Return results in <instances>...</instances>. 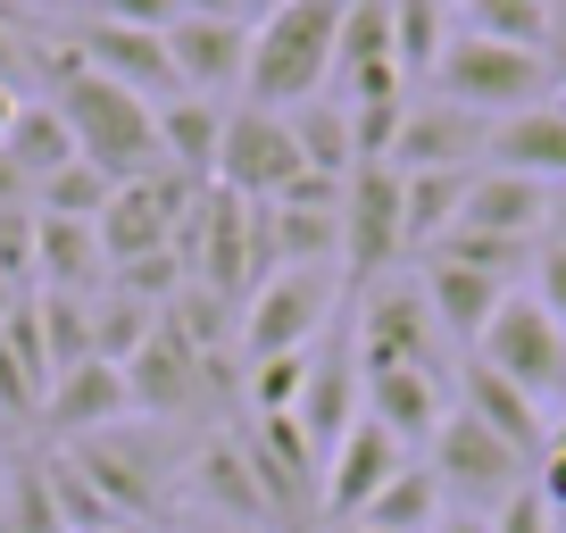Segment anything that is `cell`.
Instances as JSON below:
<instances>
[{"label":"cell","instance_id":"cell-10","mask_svg":"<svg viewBox=\"0 0 566 533\" xmlns=\"http://www.w3.org/2000/svg\"><path fill=\"white\" fill-rule=\"evenodd\" d=\"M483 150H492V125L424 92V101L400 108V134H391L384 167H400V176H475Z\"/></svg>","mask_w":566,"mask_h":533},{"label":"cell","instance_id":"cell-32","mask_svg":"<svg viewBox=\"0 0 566 533\" xmlns=\"http://www.w3.org/2000/svg\"><path fill=\"white\" fill-rule=\"evenodd\" d=\"M450 51V9L442 0H391V59H400L408 84H433Z\"/></svg>","mask_w":566,"mask_h":533},{"label":"cell","instance_id":"cell-20","mask_svg":"<svg viewBox=\"0 0 566 533\" xmlns=\"http://www.w3.org/2000/svg\"><path fill=\"white\" fill-rule=\"evenodd\" d=\"M367 384V417L391 433L400 450H433V433H442L450 400H442V375H417V367H384V375H358Z\"/></svg>","mask_w":566,"mask_h":533},{"label":"cell","instance_id":"cell-38","mask_svg":"<svg viewBox=\"0 0 566 533\" xmlns=\"http://www.w3.org/2000/svg\"><path fill=\"white\" fill-rule=\"evenodd\" d=\"M525 284H533V301L549 309V325L566 334V250H558V242L533 250V275H525Z\"/></svg>","mask_w":566,"mask_h":533},{"label":"cell","instance_id":"cell-8","mask_svg":"<svg viewBox=\"0 0 566 533\" xmlns=\"http://www.w3.org/2000/svg\"><path fill=\"white\" fill-rule=\"evenodd\" d=\"M400 259H408L400 167L367 159V167H350V184H342V284L367 292V284H384Z\"/></svg>","mask_w":566,"mask_h":533},{"label":"cell","instance_id":"cell-47","mask_svg":"<svg viewBox=\"0 0 566 533\" xmlns=\"http://www.w3.org/2000/svg\"><path fill=\"white\" fill-rule=\"evenodd\" d=\"M9 9H42V0H9Z\"/></svg>","mask_w":566,"mask_h":533},{"label":"cell","instance_id":"cell-6","mask_svg":"<svg viewBox=\"0 0 566 533\" xmlns=\"http://www.w3.org/2000/svg\"><path fill=\"white\" fill-rule=\"evenodd\" d=\"M475 358L492 375H509L542 417H566V334L549 325V309L533 301V292H509V301H500V317L483 325Z\"/></svg>","mask_w":566,"mask_h":533},{"label":"cell","instance_id":"cell-4","mask_svg":"<svg viewBox=\"0 0 566 533\" xmlns=\"http://www.w3.org/2000/svg\"><path fill=\"white\" fill-rule=\"evenodd\" d=\"M350 301H358V325H350L358 375H384V367L442 375V367H450V334H442V317L424 309V284H417V275H384V284L350 292ZM442 384H450V375H442Z\"/></svg>","mask_w":566,"mask_h":533},{"label":"cell","instance_id":"cell-46","mask_svg":"<svg viewBox=\"0 0 566 533\" xmlns=\"http://www.w3.org/2000/svg\"><path fill=\"white\" fill-rule=\"evenodd\" d=\"M18 301H25V292L9 284V275H0V325H9V309H18Z\"/></svg>","mask_w":566,"mask_h":533},{"label":"cell","instance_id":"cell-5","mask_svg":"<svg viewBox=\"0 0 566 533\" xmlns=\"http://www.w3.org/2000/svg\"><path fill=\"white\" fill-rule=\"evenodd\" d=\"M334 266H275L259 292L242 301V367H259V358H283V351H317L325 334H334Z\"/></svg>","mask_w":566,"mask_h":533},{"label":"cell","instance_id":"cell-49","mask_svg":"<svg viewBox=\"0 0 566 533\" xmlns=\"http://www.w3.org/2000/svg\"><path fill=\"white\" fill-rule=\"evenodd\" d=\"M334 533H367V525H334Z\"/></svg>","mask_w":566,"mask_h":533},{"label":"cell","instance_id":"cell-43","mask_svg":"<svg viewBox=\"0 0 566 533\" xmlns=\"http://www.w3.org/2000/svg\"><path fill=\"white\" fill-rule=\"evenodd\" d=\"M184 18H242V0H184Z\"/></svg>","mask_w":566,"mask_h":533},{"label":"cell","instance_id":"cell-25","mask_svg":"<svg viewBox=\"0 0 566 533\" xmlns=\"http://www.w3.org/2000/svg\"><path fill=\"white\" fill-rule=\"evenodd\" d=\"M483 159L509 167V176H533V184H566V108L542 101V108H525V117H500Z\"/></svg>","mask_w":566,"mask_h":533},{"label":"cell","instance_id":"cell-28","mask_svg":"<svg viewBox=\"0 0 566 533\" xmlns=\"http://www.w3.org/2000/svg\"><path fill=\"white\" fill-rule=\"evenodd\" d=\"M283 125H292V143H301L308 176L350 184V167H358V125H350V108H342L334 92H317V101H301V108H283Z\"/></svg>","mask_w":566,"mask_h":533},{"label":"cell","instance_id":"cell-24","mask_svg":"<svg viewBox=\"0 0 566 533\" xmlns=\"http://www.w3.org/2000/svg\"><path fill=\"white\" fill-rule=\"evenodd\" d=\"M417 284H424V309L442 317V334L467 342V351L483 342V325H492L500 301H509V284H492V275H475V266H450V259H424Z\"/></svg>","mask_w":566,"mask_h":533},{"label":"cell","instance_id":"cell-37","mask_svg":"<svg viewBox=\"0 0 566 533\" xmlns=\"http://www.w3.org/2000/svg\"><path fill=\"white\" fill-rule=\"evenodd\" d=\"M92 18L134 25V34H167V25L184 18V0H92Z\"/></svg>","mask_w":566,"mask_h":533},{"label":"cell","instance_id":"cell-9","mask_svg":"<svg viewBox=\"0 0 566 533\" xmlns=\"http://www.w3.org/2000/svg\"><path fill=\"white\" fill-rule=\"evenodd\" d=\"M292 176H308L301 143H292V125H283L275 108H226V143H217V192H233V200H250V209H266V200H275Z\"/></svg>","mask_w":566,"mask_h":533},{"label":"cell","instance_id":"cell-7","mask_svg":"<svg viewBox=\"0 0 566 533\" xmlns=\"http://www.w3.org/2000/svg\"><path fill=\"white\" fill-rule=\"evenodd\" d=\"M424 467H433V483H442V500L459 516H492L500 500H516L533 483V467L516 459L500 433H483L467 409L442 417V433H433V450H424Z\"/></svg>","mask_w":566,"mask_h":533},{"label":"cell","instance_id":"cell-16","mask_svg":"<svg viewBox=\"0 0 566 533\" xmlns=\"http://www.w3.org/2000/svg\"><path fill=\"white\" fill-rule=\"evenodd\" d=\"M67 51L84 59L92 75H108V84L142 92L150 108H159V101H176V59H167V34H134V25L84 18V25H75V42H67Z\"/></svg>","mask_w":566,"mask_h":533},{"label":"cell","instance_id":"cell-22","mask_svg":"<svg viewBox=\"0 0 566 533\" xmlns=\"http://www.w3.org/2000/svg\"><path fill=\"white\" fill-rule=\"evenodd\" d=\"M125 409H134L125 367H108V358H84V367H67V375L51 384V400H42V426L67 433V442H84V433H108Z\"/></svg>","mask_w":566,"mask_h":533},{"label":"cell","instance_id":"cell-13","mask_svg":"<svg viewBox=\"0 0 566 533\" xmlns=\"http://www.w3.org/2000/svg\"><path fill=\"white\" fill-rule=\"evenodd\" d=\"M167 59H176V92L226 108V92H242V75H250V25L242 18H176L167 25Z\"/></svg>","mask_w":566,"mask_h":533},{"label":"cell","instance_id":"cell-34","mask_svg":"<svg viewBox=\"0 0 566 533\" xmlns=\"http://www.w3.org/2000/svg\"><path fill=\"white\" fill-rule=\"evenodd\" d=\"M108 192H117V184H108L101 167H84V159H75V167H59V176L34 192V209H42V217H75V226H101Z\"/></svg>","mask_w":566,"mask_h":533},{"label":"cell","instance_id":"cell-31","mask_svg":"<svg viewBox=\"0 0 566 533\" xmlns=\"http://www.w3.org/2000/svg\"><path fill=\"white\" fill-rule=\"evenodd\" d=\"M467 184H475V176H400V226H408V259H424V250H433L450 226H459V209H467Z\"/></svg>","mask_w":566,"mask_h":533},{"label":"cell","instance_id":"cell-18","mask_svg":"<svg viewBox=\"0 0 566 533\" xmlns=\"http://www.w3.org/2000/svg\"><path fill=\"white\" fill-rule=\"evenodd\" d=\"M200 375H209V351H200L192 334H176V325L159 317V334L142 342L134 358H125V391H134L142 417H176L200 400Z\"/></svg>","mask_w":566,"mask_h":533},{"label":"cell","instance_id":"cell-50","mask_svg":"<svg viewBox=\"0 0 566 533\" xmlns=\"http://www.w3.org/2000/svg\"><path fill=\"white\" fill-rule=\"evenodd\" d=\"M442 9H450V18H459V0H442Z\"/></svg>","mask_w":566,"mask_h":533},{"label":"cell","instance_id":"cell-1","mask_svg":"<svg viewBox=\"0 0 566 533\" xmlns=\"http://www.w3.org/2000/svg\"><path fill=\"white\" fill-rule=\"evenodd\" d=\"M42 84H51V108L67 117L75 159H84V167H101L108 184H134V176L159 167V108L142 101V92L92 75L75 51L42 59Z\"/></svg>","mask_w":566,"mask_h":533},{"label":"cell","instance_id":"cell-12","mask_svg":"<svg viewBox=\"0 0 566 533\" xmlns=\"http://www.w3.org/2000/svg\"><path fill=\"white\" fill-rule=\"evenodd\" d=\"M67 459L84 467V483H92V492H101L108 509L125 516V525L159 509L167 459H159V442H150V433H134V426H108V433H84V442H75Z\"/></svg>","mask_w":566,"mask_h":533},{"label":"cell","instance_id":"cell-11","mask_svg":"<svg viewBox=\"0 0 566 533\" xmlns=\"http://www.w3.org/2000/svg\"><path fill=\"white\" fill-rule=\"evenodd\" d=\"M266 259L275 266H334L342 259V184L292 176L266 200Z\"/></svg>","mask_w":566,"mask_h":533},{"label":"cell","instance_id":"cell-2","mask_svg":"<svg viewBox=\"0 0 566 533\" xmlns=\"http://www.w3.org/2000/svg\"><path fill=\"white\" fill-rule=\"evenodd\" d=\"M342 9L350 0H283L266 25H250V75H242V108H301L334 84V42H342Z\"/></svg>","mask_w":566,"mask_h":533},{"label":"cell","instance_id":"cell-45","mask_svg":"<svg viewBox=\"0 0 566 533\" xmlns=\"http://www.w3.org/2000/svg\"><path fill=\"white\" fill-rule=\"evenodd\" d=\"M18 108H25V92H9V84H0V134H9V117H18Z\"/></svg>","mask_w":566,"mask_h":533},{"label":"cell","instance_id":"cell-41","mask_svg":"<svg viewBox=\"0 0 566 533\" xmlns=\"http://www.w3.org/2000/svg\"><path fill=\"white\" fill-rule=\"evenodd\" d=\"M0 209H34V184L9 167V150H0Z\"/></svg>","mask_w":566,"mask_h":533},{"label":"cell","instance_id":"cell-15","mask_svg":"<svg viewBox=\"0 0 566 533\" xmlns=\"http://www.w3.org/2000/svg\"><path fill=\"white\" fill-rule=\"evenodd\" d=\"M408 459H417V450H400L384 426H375V417H358V426L334 442V459H325V492H317V516H334V525H358V516H367V500L384 492V483L400 475Z\"/></svg>","mask_w":566,"mask_h":533},{"label":"cell","instance_id":"cell-36","mask_svg":"<svg viewBox=\"0 0 566 533\" xmlns=\"http://www.w3.org/2000/svg\"><path fill=\"white\" fill-rule=\"evenodd\" d=\"M0 275L9 284H34V209H0Z\"/></svg>","mask_w":566,"mask_h":533},{"label":"cell","instance_id":"cell-42","mask_svg":"<svg viewBox=\"0 0 566 533\" xmlns=\"http://www.w3.org/2000/svg\"><path fill=\"white\" fill-rule=\"evenodd\" d=\"M542 233L566 250V184H549V226H542Z\"/></svg>","mask_w":566,"mask_h":533},{"label":"cell","instance_id":"cell-17","mask_svg":"<svg viewBox=\"0 0 566 533\" xmlns=\"http://www.w3.org/2000/svg\"><path fill=\"white\" fill-rule=\"evenodd\" d=\"M301 433L317 442V459H334V442L367 417V384H358V351H350V334H325L317 342V358H308V391H301Z\"/></svg>","mask_w":566,"mask_h":533},{"label":"cell","instance_id":"cell-14","mask_svg":"<svg viewBox=\"0 0 566 533\" xmlns=\"http://www.w3.org/2000/svg\"><path fill=\"white\" fill-rule=\"evenodd\" d=\"M242 450H250V475H259L266 509H301V516H317L325 459H317V442L301 433V417H250Z\"/></svg>","mask_w":566,"mask_h":533},{"label":"cell","instance_id":"cell-21","mask_svg":"<svg viewBox=\"0 0 566 533\" xmlns=\"http://www.w3.org/2000/svg\"><path fill=\"white\" fill-rule=\"evenodd\" d=\"M459 226H467V233H500V242H542V226H549V184L509 176V167H475Z\"/></svg>","mask_w":566,"mask_h":533},{"label":"cell","instance_id":"cell-30","mask_svg":"<svg viewBox=\"0 0 566 533\" xmlns=\"http://www.w3.org/2000/svg\"><path fill=\"white\" fill-rule=\"evenodd\" d=\"M442 516H450V500H442V483H433V467L408 459L400 475L367 500V516H358V525H367V533H433Z\"/></svg>","mask_w":566,"mask_h":533},{"label":"cell","instance_id":"cell-26","mask_svg":"<svg viewBox=\"0 0 566 533\" xmlns=\"http://www.w3.org/2000/svg\"><path fill=\"white\" fill-rule=\"evenodd\" d=\"M184 492H192L200 509L233 516L242 533H266V525H259V516H266V492H259V475H250V450H242V442H209L192 467H184Z\"/></svg>","mask_w":566,"mask_h":533},{"label":"cell","instance_id":"cell-44","mask_svg":"<svg viewBox=\"0 0 566 533\" xmlns=\"http://www.w3.org/2000/svg\"><path fill=\"white\" fill-rule=\"evenodd\" d=\"M433 533H492V525H483V516H459V509H450V516H442Z\"/></svg>","mask_w":566,"mask_h":533},{"label":"cell","instance_id":"cell-51","mask_svg":"<svg viewBox=\"0 0 566 533\" xmlns=\"http://www.w3.org/2000/svg\"><path fill=\"white\" fill-rule=\"evenodd\" d=\"M558 108H566V92H558Z\"/></svg>","mask_w":566,"mask_h":533},{"label":"cell","instance_id":"cell-48","mask_svg":"<svg viewBox=\"0 0 566 533\" xmlns=\"http://www.w3.org/2000/svg\"><path fill=\"white\" fill-rule=\"evenodd\" d=\"M108 533H142V525H108Z\"/></svg>","mask_w":566,"mask_h":533},{"label":"cell","instance_id":"cell-29","mask_svg":"<svg viewBox=\"0 0 566 533\" xmlns=\"http://www.w3.org/2000/svg\"><path fill=\"white\" fill-rule=\"evenodd\" d=\"M0 150H9V167H18L34 192L59 176V167H75V134H67V117H59L51 101H25L18 117H9V134H0Z\"/></svg>","mask_w":566,"mask_h":533},{"label":"cell","instance_id":"cell-39","mask_svg":"<svg viewBox=\"0 0 566 533\" xmlns=\"http://www.w3.org/2000/svg\"><path fill=\"white\" fill-rule=\"evenodd\" d=\"M483 525H492V533H558V516H549V500L525 483V492H516V500H500V509L483 516Z\"/></svg>","mask_w":566,"mask_h":533},{"label":"cell","instance_id":"cell-33","mask_svg":"<svg viewBox=\"0 0 566 533\" xmlns=\"http://www.w3.org/2000/svg\"><path fill=\"white\" fill-rule=\"evenodd\" d=\"M459 18L483 42H516V51H542L549 42V0H459Z\"/></svg>","mask_w":566,"mask_h":533},{"label":"cell","instance_id":"cell-19","mask_svg":"<svg viewBox=\"0 0 566 533\" xmlns=\"http://www.w3.org/2000/svg\"><path fill=\"white\" fill-rule=\"evenodd\" d=\"M450 409H467L483 433H500V442H509L525 467H542V459H549V417L533 409V400L509 384V375L483 367V358H467V367H459V400H450Z\"/></svg>","mask_w":566,"mask_h":533},{"label":"cell","instance_id":"cell-40","mask_svg":"<svg viewBox=\"0 0 566 533\" xmlns=\"http://www.w3.org/2000/svg\"><path fill=\"white\" fill-rule=\"evenodd\" d=\"M533 492L549 500V516H566V450H549V459L533 467Z\"/></svg>","mask_w":566,"mask_h":533},{"label":"cell","instance_id":"cell-35","mask_svg":"<svg viewBox=\"0 0 566 533\" xmlns=\"http://www.w3.org/2000/svg\"><path fill=\"white\" fill-rule=\"evenodd\" d=\"M308 358L317 351H283V358H259L250 367V417H292L308 391Z\"/></svg>","mask_w":566,"mask_h":533},{"label":"cell","instance_id":"cell-23","mask_svg":"<svg viewBox=\"0 0 566 533\" xmlns=\"http://www.w3.org/2000/svg\"><path fill=\"white\" fill-rule=\"evenodd\" d=\"M34 284L42 292H67V301H101V284H108L101 233L75 226V217H42L34 209Z\"/></svg>","mask_w":566,"mask_h":533},{"label":"cell","instance_id":"cell-3","mask_svg":"<svg viewBox=\"0 0 566 533\" xmlns=\"http://www.w3.org/2000/svg\"><path fill=\"white\" fill-rule=\"evenodd\" d=\"M433 101H450V108H467V117L500 125V117H525V108L558 101V75H549L542 51L483 42V34H450L442 67H433Z\"/></svg>","mask_w":566,"mask_h":533},{"label":"cell","instance_id":"cell-27","mask_svg":"<svg viewBox=\"0 0 566 533\" xmlns=\"http://www.w3.org/2000/svg\"><path fill=\"white\" fill-rule=\"evenodd\" d=\"M217 143H226V108L217 101H192V92L159 101V167H176L192 184H217Z\"/></svg>","mask_w":566,"mask_h":533}]
</instances>
